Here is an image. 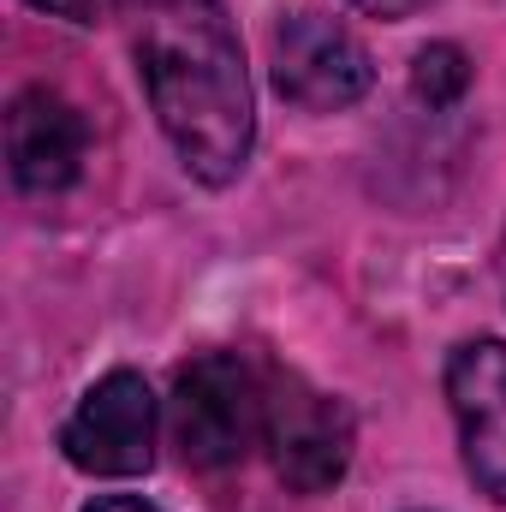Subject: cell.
I'll return each instance as SVG.
<instances>
[{"label": "cell", "mask_w": 506, "mask_h": 512, "mask_svg": "<svg viewBox=\"0 0 506 512\" xmlns=\"http://www.w3.org/2000/svg\"><path fill=\"white\" fill-rule=\"evenodd\" d=\"M149 108L203 185H233L256 143V102L227 0H131Z\"/></svg>", "instance_id": "cell-1"}, {"label": "cell", "mask_w": 506, "mask_h": 512, "mask_svg": "<svg viewBox=\"0 0 506 512\" xmlns=\"http://www.w3.org/2000/svg\"><path fill=\"white\" fill-rule=\"evenodd\" d=\"M268 423V382L256 376L251 358L239 352H203L173 376L167 429L185 465L227 471L262 441Z\"/></svg>", "instance_id": "cell-2"}, {"label": "cell", "mask_w": 506, "mask_h": 512, "mask_svg": "<svg viewBox=\"0 0 506 512\" xmlns=\"http://www.w3.org/2000/svg\"><path fill=\"white\" fill-rule=\"evenodd\" d=\"M262 441L274 453V471L286 489L298 495H322L346 477L352 465V411L322 393V387L298 382V376H274L268 382V423Z\"/></svg>", "instance_id": "cell-3"}, {"label": "cell", "mask_w": 506, "mask_h": 512, "mask_svg": "<svg viewBox=\"0 0 506 512\" xmlns=\"http://www.w3.org/2000/svg\"><path fill=\"white\" fill-rule=\"evenodd\" d=\"M376 84L364 42L328 12H292L274 30V90L304 114L352 108Z\"/></svg>", "instance_id": "cell-4"}, {"label": "cell", "mask_w": 506, "mask_h": 512, "mask_svg": "<svg viewBox=\"0 0 506 512\" xmlns=\"http://www.w3.org/2000/svg\"><path fill=\"white\" fill-rule=\"evenodd\" d=\"M66 459L84 477H137L155 465V393L137 370H108L60 429Z\"/></svg>", "instance_id": "cell-5"}, {"label": "cell", "mask_w": 506, "mask_h": 512, "mask_svg": "<svg viewBox=\"0 0 506 512\" xmlns=\"http://www.w3.org/2000/svg\"><path fill=\"white\" fill-rule=\"evenodd\" d=\"M447 399L459 417V447L483 495L506 507V346L465 340L447 358Z\"/></svg>", "instance_id": "cell-6"}, {"label": "cell", "mask_w": 506, "mask_h": 512, "mask_svg": "<svg viewBox=\"0 0 506 512\" xmlns=\"http://www.w3.org/2000/svg\"><path fill=\"white\" fill-rule=\"evenodd\" d=\"M84 149H90V131L60 90L36 84V90L12 96V108H6V167H12L18 191L60 197L84 173Z\"/></svg>", "instance_id": "cell-7"}, {"label": "cell", "mask_w": 506, "mask_h": 512, "mask_svg": "<svg viewBox=\"0 0 506 512\" xmlns=\"http://www.w3.org/2000/svg\"><path fill=\"white\" fill-rule=\"evenodd\" d=\"M411 84H417V96H423L429 108H453V102L465 96V84H471V66H465V54H459L453 42H435V48L417 54Z\"/></svg>", "instance_id": "cell-8"}, {"label": "cell", "mask_w": 506, "mask_h": 512, "mask_svg": "<svg viewBox=\"0 0 506 512\" xmlns=\"http://www.w3.org/2000/svg\"><path fill=\"white\" fill-rule=\"evenodd\" d=\"M36 12H54V18H66V24H102V18H114V6L120 0H30Z\"/></svg>", "instance_id": "cell-9"}, {"label": "cell", "mask_w": 506, "mask_h": 512, "mask_svg": "<svg viewBox=\"0 0 506 512\" xmlns=\"http://www.w3.org/2000/svg\"><path fill=\"white\" fill-rule=\"evenodd\" d=\"M364 12H376V18H411V12H423L429 0H358Z\"/></svg>", "instance_id": "cell-10"}, {"label": "cell", "mask_w": 506, "mask_h": 512, "mask_svg": "<svg viewBox=\"0 0 506 512\" xmlns=\"http://www.w3.org/2000/svg\"><path fill=\"white\" fill-rule=\"evenodd\" d=\"M84 512H155L149 501H131V495H102V501H90Z\"/></svg>", "instance_id": "cell-11"}]
</instances>
